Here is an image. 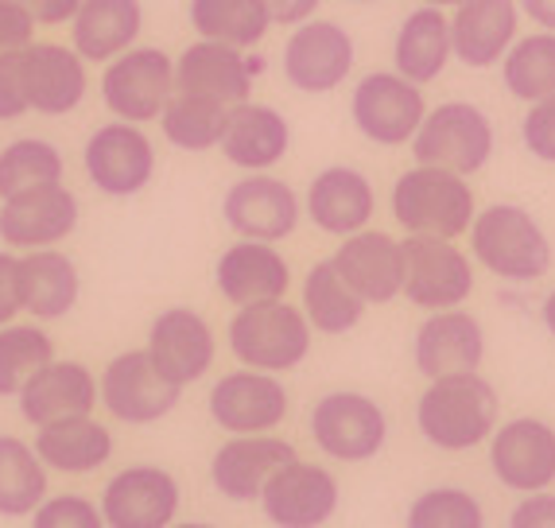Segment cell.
<instances>
[{
	"label": "cell",
	"instance_id": "1",
	"mask_svg": "<svg viewBox=\"0 0 555 528\" xmlns=\"http://www.w3.org/2000/svg\"><path fill=\"white\" fill-rule=\"evenodd\" d=\"M501 424V397L481 370L431 377L416 400L420 436L436 451L463 454L481 447Z\"/></svg>",
	"mask_w": 555,
	"mask_h": 528
},
{
	"label": "cell",
	"instance_id": "2",
	"mask_svg": "<svg viewBox=\"0 0 555 528\" xmlns=\"http://www.w3.org/2000/svg\"><path fill=\"white\" fill-rule=\"evenodd\" d=\"M466 237H470L474 265H481L501 284H537L552 272V237L537 214L520 203L481 206Z\"/></svg>",
	"mask_w": 555,
	"mask_h": 528
},
{
	"label": "cell",
	"instance_id": "3",
	"mask_svg": "<svg viewBox=\"0 0 555 528\" xmlns=\"http://www.w3.org/2000/svg\"><path fill=\"white\" fill-rule=\"evenodd\" d=\"M389 214L404 233H424V237H466L478 198L474 186L459 171L431 164H412L392 179L389 191Z\"/></svg>",
	"mask_w": 555,
	"mask_h": 528
},
{
	"label": "cell",
	"instance_id": "4",
	"mask_svg": "<svg viewBox=\"0 0 555 528\" xmlns=\"http://www.w3.org/2000/svg\"><path fill=\"white\" fill-rule=\"evenodd\" d=\"M311 343H315V331L299 304H287V299L237 307L225 323V346L233 358L249 370L276 373V377L299 370L311 353Z\"/></svg>",
	"mask_w": 555,
	"mask_h": 528
},
{
	"label": "cell",
	"instance_id": "5",
	"mask_svg": "<svg viewBox=\"0 0 555 528\" xmlns=\"http://www.w3.org/2000/svg\"><path fill=\"white\" fill-rule=\"evenodd\" d=\"M408 149H412L416 164L447 167V171L470 179L490 167L493 152H498V129L481 105L451 98V102L427 105L424 121H420Z\"/></svg>",
	"mask_w": 555,
	"mask_h": 528
},
{
	"label": "cell",
	"instance_id": "6",
	"mask_svg": "<svg viewBox=\"0 0 555 528\" xmlns=\"http://www.w3.org/2000/svg\"><path fill=\"white\" fill-rule=\"evenodd\" d=\"M98 93H102V105L109 110V117H117V121H159L164 105L176 93V59L167 55L164 47L152 43L129 47L117 59L102 63Z\"/></svg>",
	"mask_w": 555,
	"mask_h": 528
},
{
	"label": "cell",
	"instance_id": "7",
	"mask_svg": "<svg viewBox=\"0 0 555 528\" xmlns=\"http://www.w3.org/2000/svg\"><path fill=\"white\" fill-rule=\"evenodd\" d=\"M307 436L334 463H370L389 443V416L370 392L334 389L315 400Z\"/></svg>",
	"mask_w": 555,
	"mask_h": 528
},
{
	"label": "cell",
	"instance_id": "8",
	"mask_svg": "<svg viewBox=\"0 0 555 528\" xmlns=\"http://www.w3.org/2000/svg\"><path fill=\"white\" fill-rule=\"evenodd\" d=\"M353 66H358V43L338 20H304L287 31L284 51H280L284 82L307 98H326L338 86H346Z\"/></svg>",
	"mask_w": 555,
	"mask_h": 528
},
{
	"label": "cell",
	"instance_id": "9",
	"mask_svg": "<svg viewBox=\"0 0 555 528\" xmlns=\"http://www.w3.org/2000/svg\"><path fill=\"white\" fill-rule=\"evenodd\" d=\"M156 144L144 132V125L105 121L86 137L82 171L90 186L105 198H137L156 179Z\"/></svg>",
	"mask_w": 555,
	"mask_h": 528
},
{
	"label": "cell",
	"instance_id": "10",
	"mask_svg": "<svg viewBox=\"0 0 555 528\" xmlns=\"http://www.w3.org/2000/svg\"><path fill=\"white\" fill-rule=\"evenodd\" d=\"M404 287L400 296L420 311H447L463 307L474 296V257L451 237H424L408 233L404 242Z\"/></svg>",
	"mask_w": 555,
	"mask_h": 528
},
{
	"label": "cell",
	"instance_id": "11",
	"mask_svg": "<svg viewBox=\"0 0 555 528\" xmlns=\"http://www.w3.org/2000/svg\"><path fill=\"white\" fill-rule=\"evenodd\" d=\"M427 113L424 86L397 70H370L350 90V121L377 149H408Z\"/></svg>",
	"mask_w": 555,
	"mask_h": 528
},
{
	"label": "cell",
	"instance_id": "12",
	"mask_svg": "<svg viewBox=\"0 0 555 528\" xmlns=\"http://www.w3.org/2000/svg\"><path fill=\"white\" fill-rule=\"evenodd\" d=\"M222 222L249 242H287L304 222V198L272 171H245L222 195Z\"/></svg>",
	"mask_w": 555,
	"mask_h": 528
},
{
	"label": "cell",
	"instance_id": "13",
	"mask_svg": "<svg viewBox=\"0 0 555 528\" xmlns=\"http://www.w3.org/2000/svg\"><path fill=\"white\" fill-rule=\"evenodd\" d=\"M206 412L225 436H264L276 432L292 412V397H287L284 381L276 373L264 370H230L210 385L206 397Z\"/></svg>",
	"mask_w": 555,
	"mask_h": 528
},
{
	"label": "cell",
	"instance_id": "14",
	"mask_svg": "<svg viewBox=\"0 0 555 528\" xmlns=\"http://www.w3.org/2000/svg\"><path fill=\"white\" fill-rule=\"evenodd\" d=\"M183 389L171 385L164 373L152 365L149 350L117 353L98 377V400L113 420L129 427H149L171 416L179 408Z\"/></svg>",
	"mask_w": 555,
	"mask_h": 528
},
{
	"label": "cell",
	"instance_id": "15",
	"mask_svg": "<svg viewBox=\"0 0 555 528\" xmlns=\"http://www.w3.org/2000/svg\"><path fill=\"white\" fill-rule=\"evenodd\" d=\"M257 501L272 528H323L343 505V486L323 463L296 454L264 482Z\"/></svg>",
	"mask_w": 555,
	"mask_h": 528
},
{
	"label": "cell",
	"instance_id": "16",
	"mask_svg": "<svg viewBox=\"0 0 555 528\" xmlns=\"http://www.w3.org/2000/svg\"><path fill=\"white\" fill-rule=\"evenodd\" d=\"M82 206L66 183L36 186L24 195L0 198V242L12 253L59 249L78 230Z\"/></svg>",
	"mask_w": 555,
	"mask_h": 528
},
{
	"label": "cell",
	"instance_id": "17",
	"mask_svg": "<svg viewBox=\"0 0 555 528\" xmlns=\"http://www.w3.org/2000/svg\"><path fill=\"white\" fill-rule=\"evenodd\" d=\"M20 75H24L28 110L39 117H70L82 110L90 93V63L70 43L55 39H31L20 51Z\"/></svg>",
	"mask_w": 555,
	"mask_h": 528
},
{
	"label": "cell",
	"instance_id": "18",
	"mask_svg": "<svg viewBox=\"0 0 555 528\" xmlns=\"http://www.w3.org/2000/svg\"><path fill=\"white\" fill-rule=\"evenodd\" d=\"M490 471L505 490L540 493L555 486V427L540 416H517L486 439Z\"/></svg>",
	"mask_w": 555,
	"mask_h": 528
},
{
	"label": "cell",
	"instance_id": "19",
	"mask_svg": "<svg viewBox=\"0 0 555 528\" xmlns=\"http://www.w3.org/2000/svg\"><path fill=\"white\" fill-rule=\"evenodd\" d=\"M149 358L171 385L186 389L218 362V334L195 307H164L149 326Z\"/></svg>",
	"mask_w": 555,
	"mask_h": 528
},
{
	"label": "cell",
	"instance_id": "20",
	"mask_svg": "<svg viewBox=\"0 0 555 528\" xmlns=\"http://www.w3.org/2000/svg\"><path fill=\"white\" fill-rule=\"evenodd\" d=\"M179 505H183V490L176 474L152 463L117 471L98 501L105 528H167L179 517Z\"/></svg>",
	"mask_w": 555,
	"mask_h": 528
},
{
	"label": "cell",
	"instance_id": "21",
	"mask_svg": "<svg viewBox=\"0 0 555 528\" xmlns=\"http://www.w3.org/2000/svg\"><path fill=\"white\" fill-rule=\"evenodd\" d=\"M260 70H264L260 55L218 39H195L176 55V93H198L222 105H237L253 98Z\"/></svg>",
	"mask_w": 555,
	"mask_h": 528
},
{
	"label": "cell",
	"instance_id": "22",
	"mask_svg": "<svg viewBox=\"0 0 555 528\" xmlns=\"http://www.w3.org/2000/svg\"><path fill=\"white\" fill-rule=\"evenodd\" d=\"M331 265L365 307L392 304L404 287V249L392 233L373 230V226L350 233V237H338Z\"/></svg>",
	"mask_w": 555,
	"mask_h": 528
},
{
	"label": "cell",
	"instance_id": "23",
	"mask_svg": "<svg viewBox=\"0 0 555 528\" xmlns=\"http://www.w3.org/2000/svg\"><path fill=\"white\" fill-rule=\"evenodd\" d=\"M307 222L331 237H350L365 230L377 214V186L373 179L350 164H331L311 176L304 195Z\"/></svg>",
	"mask_w": 555,
	"mask_h": 528
},
{
	"label": "cell",
	"instance_id": "24",
	"mask_svg": "<svg viewBox=\"0 0 555 528\" xmlns=\"http://www.w3.org/2000/svg\"><path fill=\"white\" fill-rule=\"evenodd\" d=\"M412 362L427 381L447 377V373L481 370V362H486V326L463 307L427 311V319L412 334Z\"/></svg>",
	"mask_w": 555,
	"mask_h": 528
},
{
	"label": "cell",
	"instance_id": "25",
	"mask_svg": "<svg viewBox=\"0 0 555 528\" xmlns=\"http://www.w3.org/2000/svg\"><path fill=\"white\" fill-rule=\"evenodd\" d=\"M214 287L233 307L269 304L292 292V265L272 242H249L237 237L214 260Z\"/></svg>",
	"mask_w": 555,
	"mask_h": 528
},
{
	"label": "cell",
	"instance_id": "26",
	"mask_svg": "<svg viewBox=\"0 0 555 528\" xmlns=\"http://www.w3.org/2000/svg\"><path fill=\"white\" fill-rule=\"evenodd\" d=\"M296 443H287L276 432L264 436H230L210 459V482L225 501L249 505L260 498L264 482L280 471L284 463L296 459Z\"/></svg>",
	"mask_w": 555,
	"mask_h": 528
},
{
	"label": "cell",
	"instance_id": "27",
	"mask_svg": "<svg viewBox=\"0 0 555 528\" xmlns=\"http://www.w3.org/2000/svg\"><path fill=\"white\" fill-rule=\"evenodd\" d=\"M451 16V47L454 63L466 70H493L520 36L517 0H463Z\"/></svg>",
	"mask_w": 555,
	"mask_h": 528
},
{
	"label": "cell",
	"instance_id": "28",
	"mask_svg": "<svg viewBox=\"0 0 555 528\" xmlns=\"http://www.w3.org/2000/svg\"><path fill=\"white\" fill-rule=\"evenodd\" d=\"M20 416L31 427L55 424V420L70 416H90L98 408V377L90 365L70 362V358H51L47 365H39L24 389L16 392Z\"/></svg>",
	"mask_w": 555,
	"mask_h": 528
},
{
	"label": "cell",
	"instance_id": "29",
	"mask_svg": "<svg viewBox=\"0 0 555 528\" xmlns=\"http://www.w3.org/2000/svg\"><path fill=\"white\" fill-rule=\"evenodd\" d=\"M218 149L237 171H272L292 152V125L276 105L249 98V102L230 105Z\"/></svg>",
	"mask_w": 555,
	"mask_h": 528
},
{
	"label": "cell",
	"instance_id": "30",
	"mask_svg": "<svg viewBox=\"0 0 555 528\" xmlns=\"http://www.w3.org/2000/svg\"><path fill=\"white\" fill-rule=\"evenodd\" d=\"M451 63V16L443 9H427V4L408 12L392 36V70L404 75L408 82L431 86L447 75Z\"/></svg>",
	"mask_w": 555,
	"mask_h": 528
},
{
	"label": "cell",
	"instance_id": "31",
	"mask_svg": "<svg viewBox=\"0 0 555 528\" xmlns=\"http://www.w3.org/2000/svg\"><path fill=\"white\" fill-rule=\"evenodd\" d=\"M70 28V47L86 63H109L144 36V4L140 0H82Z\"/></svg>",
	"mask_w": 555,
	"mask_h": 528
},
{
	"label": "cell",
	"instance_id": "32",
	"mask_svg": "<svg viewBox=\"0 0 555 528\" xmlns=\"http://www.w3.org/2000/svg\"><path fill=\"white\" fill-rule=\"evenodd\" d=\"M20 296H24V311L36 323H55L78 307L82 272L63 249L20 253Z\"/></svg>",
	"mask_w": 555,
	"mask_h": 528
},
{
	"label": "cell",
	"instance_id": "33",
	"mask_svg": "<svg viewBox=\"0 0 555 528\" xmlns=\"http://www.w3.org/2000/svg\"><path fill=\"white\" fill-rule=\"evenodd\" d=\"M36 454L43 459L47 471L59 474H93L102 471L113 459V432L102 420L90 416H70L55 420V424L36 427Z\"/></svg>",
	"mask_w": 555,
	"mask_h": 528
},
{
	"label": "cell",
	"instance_id": "34",
	"mask_svg": "<svg viewBox=\"0 0 555 528\" xmlns=\"http://www.w3.org/2000/svg\"><path fill=\"white\" fill-rule=\"evenodd\" d=\"M299 311L307 315L311 331L315 334H350L353 326L365 319V304L353 296V287L338 276V269L326 260H315L311 269H307L304 284H299Z\"/></svg>",
	"mask_w": 555,
	"mask_h": 528
},
{
	"label": "cell",
	"instance_id": "35",
	"mask_svg": "<svg viewBox=\"0 0 555 528\" xmlns=\"http://www.w3.org/2000/svg\"><path fill=\"white\" fill-rule=\"evenodd\" d=\"M186 24L198 39L253 51L269 39L272 16L264 0H186Z\"/></svg>",
	"mask_w": 555,
	"mask_h": 528
},
{
	"label": "cell",
	"instance_id": "36",
	"mask_svg": "<svg viewBox=\"0 0 555 528\" xmlns=\"http://www.w3.org/2000/svg\"><path fill=\"white\" fill-rule=\"evenodd\" d=\"M501 86L509 90V98L532 105L555 98V31H528L517 36V43L501 59Z\"/></svg>",
	"mask_w": 555,
	"mask_h": 528
},
{
	"label": "cell",
	"instance_id": "37",
	"mask_svg": "<svg viewBox=\"0 0 555 528\" xmlns=\"http://www.w3.org/2000/svg\"><path fill=\"white\" fill-rule=\"evenodd\" d=\"M230 105L198 98V93H171V102L159 113V132L179 152H214L222 144Z\"/></svg>",
	"mask_w": 555,
	"mask_h": 528
},
{
	"label": "cell",
	"instance_id": "38",
	"mask_svg": "<svg viewBox=\"0 0 555 528\" xmlns=\"http://www.w3.org/2000/svg\"><path fill=\"white\" fill-rule=\"evenodd\" d=\"M47 498V466L20 436H0V517H31Z\"/></svg>",
	"mask_w": 555,
	"mask_h": 528
},
{
	"label": "cell",
	"instance_id": "39",
	"mask_svg": "<svg viewBox=\"0 0 555 528\" xmlns=\"http://www.w3.org/2000/svg\"><path fill=\"white\" fill-rule=\"evenodd\" d=\"M66 179V156L55 140L16 137L0 149V198L24 195L36 186H51Z\"/></svg>",
	"mask_w": 555,
	"mask_h": 528
},
{
	"label": "cell",
	"instance_id": "40",
	"mask_svg": "<svg viewBox=\"0 0 555 528\" xmlns=\"http://www.w3.org/2000/svg\"><path fill=\"white\" fill-rule=\"evenodd\" d=\"M51 358H55V338L36 319L0 326V397H16L24 381Z\"/></svg>",
	"mask_w": 555,
	"mask_h": 528
},
{
	"label": "cell",
	"instance_id": "41",
	"mask_svg": "<svg viewBox=\"0 0 555 528\" xmlns=\"http://www.w3.org/2000/svg\"><path fill=\"white\" fill-rule=\"evenodd\" d=\"M404 528H486V510L463 486H431L408 505Z\"/></svg>",
	"mask_w": 555,
	"mask_h": 528
},
{
	"label": "cell",
	"instance_id": "42",
	"mask_svg": "<svg viewBox=\"0 0 555 528\" xmlns=\"http://www.w3.org/2000/svg\"><path fill=\"white\" fill-rule=\"evenodd\" d=\"M31 528H105V517L98 501L82 493H55L31 513Z\"/></svg>",
	"mask_w": 555,
	"mask_h": 528
},
{
	"label": "cell",
	"instance_id": "43",
	"mask_svg": "<svg viewBox=\"0 0 555 528\" xmlns=\"http://www.w3.org/2000/svg\"><path fill=\"white\" fill-rule=\"evenodd\" d=\"M520 144L540 164H555V98L532 102L520 117Z\"/></svg>",
	"mask_w": 555,
	"mask_h": 528
},
{
	"label": "cell",
	"instance_id": "44",
	"mask_svg": "<svg viewBox=\"0 0 555 528\" xmlns=\"http://www.w3.org/2000/svg\"><path fill=\"white\" fill-rule=\"evenodd\" d=\"M28 93H24V75H20V51L0 55V121H20L28 117Z\"/></svg>",
	"mask_w": 555,
	"mask_h": 528
},
{
	"label": "cell",
	"instance_id": "45",
	"mask_svg": "<svg viewBox=\"0 0 555 528\" xmlns=\"http://www.w3.org/2000/svg\"><path fill=\"white\" fill-rule=\"evenodd\" d=\"M36 20L28 16V9L20 0H0V55L24 51L36 39Z\"/></svg>",
	"mask_w": 555,
	"mask_h": 528
},
{
	"label": "cell",
	"instance_id": "46",
	"mask_svg": "<svg viewBox=\"0 0 555 528\" xmlns=\"http://www.w3.org/2000/svg\"><path fill=\"white\" fill-rule=\"evenodd\" d=\"M505 528H555V493H520V501L509 510Z\"/></svg>",
	"mask_w": 555,
	"mask_h": 528
},
{
	"label": "cell",
	"instance_id": "47",
	"mask_svg": "<svg viewBox=\"0 0 555 528\" xmlns=\"http://www.w3.org/2000/svg\"><path fill=\"white\" fill-rule=\"evenodd\" d=\"M24 315V296H20V253L0 249V326L16 323Z\"/></svg>",
	"mask_w": 555,
	"mask_h": 528
},
{
	"label": "cell",
	"instance_id": "48",
	"mask_svg": "<svg viewBox=\"0 0 555 528\" xmlns=\"http://www.w3.org/2000/svg\"><path fill=\"white\" fill-rule=\"evenodd\" d=\"M39 28H66L82 0H20Z\"/></svg>",
	"mask_w": 555,
	"mask_h": 528
},
{
	"label": "cell",
	"instance_id": "49",
	"mask_svg": "<svg viewBox=\"0 0 555 528\" xmlns=\"http://www.w3.org/2000/svg\"><path fill=\"white\" fill-rule=\"evenodd\" d=\"M264 9L272 16V28H296L304 20L319 16L323 0H264Z\"/></svg>",
	"mask_w": 555,
	"mask_h": 528
},
{
	"label": "cell",
	"instance_id": "50",
	"mask_svg": "<svg viewBox=\"0 0 555 528\" xmlns=\"http://www.w3.org/2000/svg\"><path fill=\"white\" fill-rule=\"evenodd\" d=\"M517 9L525 20H532L537 28L555 31V0H517Z\"/></svg>",
	"mask_w": 555,
	"mask_h": 528
},
{
	"label": "cell",
	"instance_id": "51",
	"mask_svg": "<svg viewBox=\"0 0 555 528\" xmlns=\"http://www.w3.org/2000/svg\"><path fill=\"white\" fill-rule=\"evenodd\" d=\"M540 323H544V331L555 338V287L544 296V304H540Z\"/></svg>",
	"mask_w": 555,
	"mask_h": 528
},
{
	"label": "cell",
	"instance_id": "52",
	"mask_svg": "<svg viewBox=\"0 0 555 528\" xmlns=\"http://www.w3.org/2000/svg\"><path fill=\"white\" fill-rule=\"evenodd\" d=\"M420 4H427V9H443V12H451V9H459L463 0H420Z\"/></svg>",
	"mask_w": 555,
	"mask_h": 528
},
{
	"label": "cell",
	"instance_id": "53",
	"mask_svg": "<svg viewBox=\"0 0 555 528\" xmlns=\"http://www.w3.org/2000/svg\"><path fill=\"white\" fill-rule=\"evenodd\" d=\"M167 528H218V525H210V520H171Z\"/></svg>",
	"mask_w": 555,
	"mask_h": 528
},
{
	"label": "cell",
	"instance_id": "54",
	"mask_svg": "<svg viewBox=\"0 0 555 528\" xmlns=\"http://www.w3.org/2000/svg\"><path fill=\"white\" fill-rule=\"evenodd\" d=\"M350 4H377V0H350Z\"/></svg>",
	"mask_w": 555,
	"mask_h": 528
}]
</instances>
